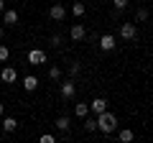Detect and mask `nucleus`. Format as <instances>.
<instances>
[{
	"mask_svg": "<svg viewBox=\"0 0 153 143\" xmlns=\"http://www.w3.org/2000/svg\"><path fill=\"white\" fill-rule=\"evenodd\" d=\"M115 128H117V118L112 115V112H100L97 115V130H102L105 136H110V133H115Z\"/></svg>",
	"mask_w": 153,
	"mask_h": 143,
	"instance_id": "obj_1",
	"label": "nucleus"
},
{
	"mask_svg": "<svg viewBox=\"0 0 153 143\" xmlns=\"http://www.w3.org/2000/svg\"><path fill=\"white\" fill-rule=\"evenodd\" d=\"M120 36H123L125 41H133V39L138 36V28H135V23H123V26H120Z\"/></svg>",
	"mask_w": 153,
	"mask_h": 143,
	"instance_id": "obj_2",
	"label": "nucleus"
},
{
	"mask_svg": "<svg viewBox=\"0 0 153 143\" xmlns=\"http://www.w3.org/2000/svg\"><path fill=\"white\" fill-rule=\"evenodd\" d=\"M28 64H33V66H38V64H46V54L41 49H33V51H28Z\"/></svg>",
	"mask_w": 153,
	"mask_h": 143,
	"instance_id": "obj_3",
	"label": "nucleus"
},
{
	"mask_svg": "<svg viewBox=\"0 0 153 143\" xmlns=\"http://www.w3.org/2000/svg\"><path fill=\"white\" fill-rule=\"evenodd\" d=\"M0 79H3L5 84H10V82H16V79H18V72L13 69V66H3V72H0Z\"/></svg>",
	"mask_w": 153,
	"mask_h": 143,
	"instance_id": "obj_4",
	"label": "nucleus"
},
{
	"mask_svg": "<svg viewBox=\"0 0 153 143\" xmlns=\"http://www.w3.org/2000/svg\"><path fill=\"white\" fill-rule=\"evenodd\" d=\"M89 110L97 112V115H100V112H105V110H107V100H105V97H94L92 102H89Z\"/></svg>",
	"mask_w": 153,
	"mask_h": 143,
	"instance_id": "obj_5",
	"label": "nucleus"
},
{
	"mask_svg": "<svg viewBox=\"0 0 153 143\" xmlns=\"http://www.w3.org/2000/svg\"><path fill=\"white\" fill-rule=\"evenodd\" d=\"M69 36H71L74 41H82L84 36H87V28H84L82 23H74V26H71V31H69Z\"/></svg>",
	"mask_w": 153,
	"mask_h": 143,
	"instance_id": "obj_6",
	"label": "nucleus"
},
{
	"mask_svg": "<svg viewBox=\"0 0 153 143\" xmlns=\"http://www.w3.org/2000/svg\"><path fill=\"white\" fill-rule=\"evenodd\" d=\"M74 92H76L74 82H71V79H66V82L61 84V97H64V100H69V97H74Z\"/></svg>",
	"mask_w": 153,
	"mask_h": 143,
	"instance_id": "obj_7",
	"label": "nucleus"
},
{
	"mask_svg": "<svg viewBox=\"0 0 153 143\" xmlns=\"http://www.w3.org/2000/svg\"><path fill=\"white\" fill-rule=\"evenodd\" d=\"M100 49H102V51H112L115 49V36H112V33H107V36L100 39Z\"/></svg>",
	"mask_w": 153,
	"mask_h": 143,
	"instance_id": "obj_8",
	"label": "nucleus"
},
{
	"mask_svg": "<svg viewBox=\"0 0 153 143\" xmlns=\"http://www.w3.org/2000/svg\"><path fill=\"white\" fill-rule=\"evenodd\" d=\"M49 16L54 18V21H64V18H66V10H64V5H59V3H56V5H51Z\"/></svg>",
	"mask_w": 153,
	"mask_h": 143,
	"instance_id": "obj_9",
	"label": "nucleus"
},
{
	"mask_svg": "<svg viewBox=\"0 0 153 143\" xmlns=\"http://www.w3.org/2000/svg\"><path fill=\"white\" fill-rule=\"evenodd\" d=\"M23 87H26V92H33V89L38 87V79L33 77V74H28V77L23 79Z\"/></svg>",
	"mask_w": 153,
	"mask_h": 143,
	"instance_id": "obj_10",
	"label": "nucleus"
},
{
	"mask_svg": "<svg viewBox=\"0 0 153 143\" xmlns=\"http://www.w3.org/2000/svg\"><path fill=\"white\" fill-rule=\"evenodd\" d=\"M16 128H18V120H16V118H5V120H3V130H5V133H13Z\"/></svg>",
	"mask_w": 153,
	"mask_h": 143,
	"instance_id": "obj_11",
	"label": "nucleus"
},
{
	"mask_svg": "<svg viewBox=\"0 0 153 143\" xmlns=\"http://www.w3.org/2000/svg\"><path fill=\"white\" fill-rule=\"evenodd\" d=\"M74 112H76V118H87V115H89V105H87V102H79V105L74 107Z\"/></svg>",
	"mask_w": 153,
	"mask_h": 143,
	"instance_id": "obj_12",
	"label": "nucleus"
},
{
	"mask_svg": "<svg viewBox=\"0 0 153 143\" xmlns=\"http://www.w3.org/2000/svg\"><path fill=\"white\" fill-rule=\"evenodd\" d=\"M69 118H56V130H61V133H69Z\"/></svg>",
	"mask_w": 153,
	"mask_h": 143,
	"instance_id": "obj_13",
	"label": "nucleus"
},
{
	"mask_svg": "<svg viewBox=\"0 0 153 143\" xmlns=\"http://www.w3.org/2000/svg\"><path fill=\"white\" fill-rule=\"evenodd\" d=\"M18 23V13L16 10H5V26H16Z\"/></svg>",
	"mask_w": 153,
	"mask_h": 143,
	"instance_id": "obj_14",
	"label": "nucleus"
},
{
	"mask_svg": "<svg viewBox=\"0 0 153 143\" xmlns=\"http://www.w3.org/2000/svg\"><path fill=\"white\" fill-rule=\"evenodd\" d=\"M84 130L94 133V130H97V120H94V118H87V120H84Z\"/></svg>",
	"mask_w": 153,
	"mask_h": 143,
	"instance_id": "obj_15",
	"label": "nucleus"
},
{
	"mask_svg": "<svg viewBox=\"0 0 153 143\" xmlns=\"http://www.w3.org/2000/svg\"><path fill=\"white\" fill-rule=\"evenodd\" d=\"M117 138H120V141H133V138H135V136H133V130H130V128H125V130H120V133H117Z\"/></svg>",
	"mask_w": 153,
	"mask_h": 143,
	"instance_id": "obj_16",
	"label": "nucleus"
},
{
	"mask_svg": "<svg viewBox=\"0 0 153 143\" xmlns=\"http://www.w3.org/2000/svg\"><path fill=\"white\" fill-rule=\"evenodd\" d=\"M84 10H87L84 3H74V5H71V13H74V16H84Z\"/></svg>",
	"mask_w": 153,
	"mask_h": 143,
	"instance_id": "obj_17",
	"label": "nucleus"
},
{
	"mask_svg": "<svg viewBox=\"0 0 153 143\" xmlns=\"http://www.w3.org/2000/svg\"><path fill=\"white\" fill-rule=\"evenodd\" d=\"M49 77L51 79H59L61 77V69H59V66H51V69H49Z\"/></svg>",
	"mask_w": 153,
	"mask_h": 143,
	"instance_id": "obj_18",
	"label": "nucleus"
},
{
	"mask_svg": "<svg viewBox=\"0 0 153 143\" xmlns=\"http://www.w3.org/2000/svg\"><path fill=\"white\" fill-rule=\"evenodd\" d=\"M41 143H56V136H51V133H44V136H41Z\"/></svg>",
	"mask_w": 153,
	"mask_h": 143,
	"instance_id": "obj_19",
	"label": "nucleus"
},
{
	"mask_svg": "<svg viewBox=\"0 0 153 143\" xmlns=\"http://www.w3.org/2000/svg\"><path fill=\"white\" fill-rule=\"evenodd\" d=\"M115 10H123V8H128V0H112Z\"/></svg>",
	"mask_w": 153,
	"mask_h": 143,
	"instance_id": "obj_20",
	"label": "nucleus"
},
{
	"mask_svg": "<svg viewBox=\"0 0 153 143\" xmlns=\"http://www.w3.org/2000/svg\"><path fill=\"white\" fill-rule=\"evenodd\" d=\"M8 56H10V51H8V46H3V44H0V61H5Z\"/></svg>",
	"mask_w": 153,
	"mask_h": 143,
	"instance_id": "obj_21",
	"label": "nucleus"
},
{
	"mask_svg": "<svg viewBox=\"0 0 153 143\" xmlns=\"http://www.w3.org/2000/svg\"><path fill=\"white\" fill-rule=\"evenodd\" d=\"M135 18H138V21H146V18H148V10H146V8H138Z\"/></svg>",
	"mask_w": 153,
	"mask_h": 143,
	"instance_id": "obj_22",
	"label": "nucleus"
},
{
	"mask_svg": "<svg viewBox=\"0 0 153 143\" xmlns=\"http://www.w3.org/2000/svg\"><path fill=\"white\" fill-rule=\"evenodd\" d=\"M3 8H5V0H0V10H3Z\"/></svg>",
	"mask_w": 153,
	"mask_h": 143,
	"instance_id": "obj_23",
	"label": "nucleus"
},
{
	"mask_svg": "<svg viewBox=\"0 0 153 143\" xmlns=\"http://www.w3.org/2000/svg\"><path fill=\"white\" fill-rule=\"evenodd\" d=\"M0 118H3V105H0Z\"/></svg>",
	"mask_w": 153,
	"mask_h": 143,
	"instance_id": "obj_24",
	"label": "nucleus"
},
{
	"mask_svg": "<svg viewBox=\"0 0 153 143\" xmlns=\"http://www.w3.org/2000/svg\"><path fill=\"white\" fill-rule=\"evenodd\" d=\"M0 39H3V28H0Z\"/></svg>",
	"mask_w": 153,
	"mask_h": 143,
	"instance_id": "obj_25",
	"label": "nucleus"
}]
</instances>
